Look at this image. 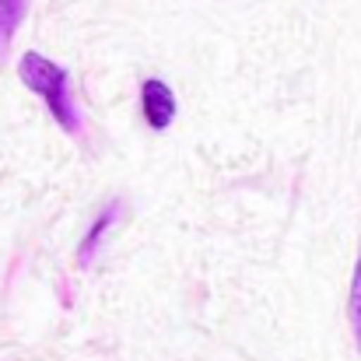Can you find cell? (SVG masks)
Returning a JSON list of instances; mask_svg holds the SVG:
<instances>
[{"instance_id": "5", "label": "cell", "mask_w": 361, "mask_h": 361, "mask_svg": "<svg viewBox=\"0 0 361 361\" xmlns=\"http://www.w3.org/2000/svg\"><path fill=\"white\" fill-rule=\"evenodd\" d=\"M348 316H351V330L361 348V259L355 263V277H351V298H348Z\"/></svg>"}, {"instance_id": "4", "label": "cell", "mask_w": 361, "mask_h": 361, "mask_svg": "<svg viewBox=\"0 0 361 361\" xmlns=\"http://www.w3.org/2000/svg\"><path fill=\"white\" fill-rule=\"evenodd\" d=\"M21 18H25V0H0V53L7 49Z\"/></svg>"}, {"instance_id": "3", "label": "cell", "mask_w": 361, "mask_h": 361, "mask_svg": "<svg viewBox=\"0 0 361 361\" xmlns=\"http://www.w3.org/2000/svg\"><path fill=\"white\" fill-rule=\"evenodd\" d=\"M116 214H120V207L113 204V207H106L95 221H92V228H88V235L85 242L78 245V263H92V256H95V249H99V242L106 239V232L113 228V221H116Z\"/></svg>"}, {"instance_id": "1", "label": "cell", "mask_w": 361, "mask_h": 361, "mask_svg": "<svg viewBox=\"0 0 361 361\" xmlns=\"http://www.w3.org/2000/svg\"><path fill=\"white\" fill-rule=\"evenodd\" d=\"M18 78H21V85H25L28 92H35V95L46 102L49 116L60 123L67 133L78 130V109H74V99H71V92H67L71 74H67L60 63L46 60L42 53H25L21 63H18Z\"/></svg>"}, {"instance_id": "2", "label": "cell", "mask_w": 361, "mask_h": 361, "mask_svg": "<svg viewBox=\"0 0 361 361\" xmlns=\"http://www.w3.org/2000/svg\"><path fill=\"white\" fill-rule=\"evenodd\" d=\"M140 113L151 130H165L169 123L176 120V95L165 81L158 78H147L140 85Z\"/></svg>"}]
</instances>
